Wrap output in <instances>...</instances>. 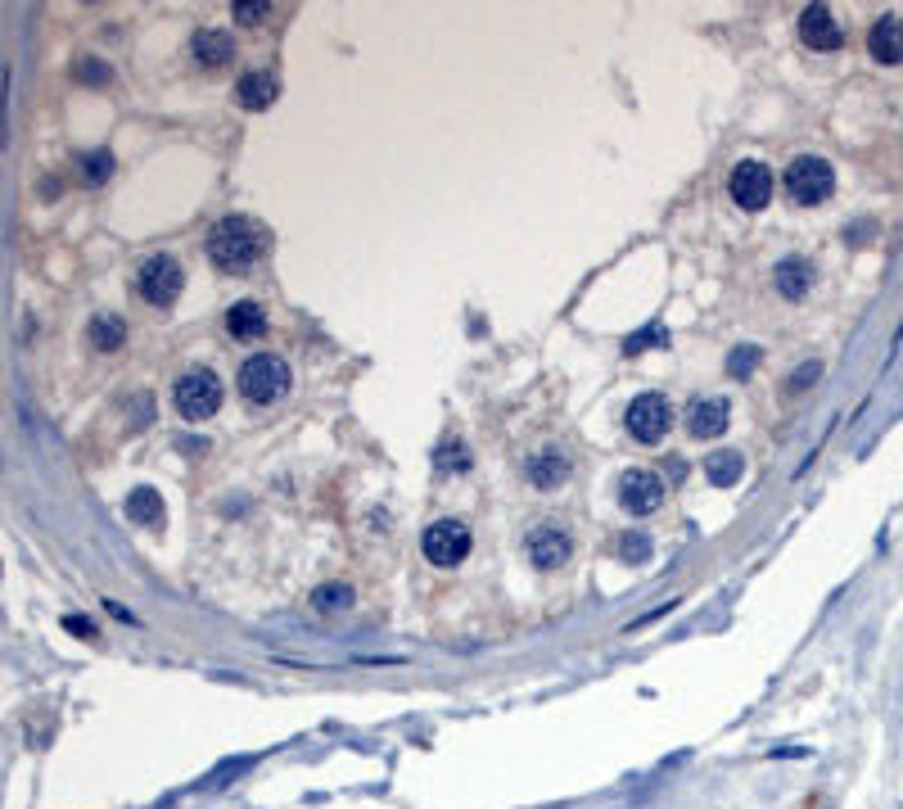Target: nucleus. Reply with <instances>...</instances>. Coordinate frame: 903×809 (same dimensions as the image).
<instances>
[{
	"mask_svg": "<svg viewBox=\"0 0 903 809\" xmlns=\"http://www.w3.org/2000/svg\"><path fill=\"white\" fill-rule=\"evenodd\" d=\"M624 425H628V434L637 443H659L668 434V425H673V407H668V399H659V394H642V399H633Z\"/></svg>",
	"mask_w": 903,
	"mask_h": 809,
	"instance_id": "423d86ee",
	"label": "nucleus"
},
{
	"mask_svg": "<svg viewBox=\"0 0 903 809\" xmlns=\"http://www.w3.org/2000/svg\"><path fill=\"white\" fill-rule=\"evenodd\" d=\"M289 385H294L289 362H285V358H276V353H254V358L240 367V394H245L249 403H258V407L280 403V399L289 394Z\"/></svg>",
	"mask_w": 903,
	"mask_h": 809,
	"instance_id": "f03ea898",
	"label": "nucleus"
},
{
	"mask_svg": "<svg viewBox=\"0 0 903 809\" xmlns=\"http://www.w3.org/2000/svg\"><path fill=\"white\" fill-rule=\"evenodd\" d=\"M312 606L326 611V615H330V611H348V606H353V588H344V583H321V588L312 592Z\"/></svg>",
	"mask_w": 903,
	"mask_h": 809,
	"instance_id": "4be33fe9",
	"label": "nucleus"
},
{
	"mask_svg": "<svg viewBox=\"0 0 903 809\" xmlns=\"http://www.w3.org/2000/svg\"><path fill=\"white\" fill-rule=\"evenodd\" d=\"M64 629H68V633H77V638H86V642H91V638H100V633H95V624H91L86 615H64Z\"/></svg>",
	"mask_w": 903,
	"mask_h": 809,
	"instance_id": "c85d7f7f",
	"label": "nucleus"
},
{
	"mask_svg": "<svg viewBox=\"0 0 903 809\" xmlns=\"http://www.w3.org/2000/svg\"><path fill=\"white\" fill-rule=\"evenodd\" d=\"M276 96H280V82H276L271 73H245V77H240V86H236V100H240L249 114L271 109V105H276Z\"/></svg>",
	"mask_w": 903,
	"mask_h": 809,
	"instance_id": "2eb2a0df",
	"label": "nucleus"
},
{
	"mask_svg": "<svg viewBox=\"0 0 903 809\" xmlns=\"http://www.w3.org/2000/svg\"><path fill=\"white\" fill-rule=\"evenodd\" d=\"M73 77H77V82H86V86H105L114 73H109V64H105V59L86 55V59H77V64H73Z\"/></svg>",
	"mask_w": 903,
	"mask_h": 809,
	"instance_id": "b1692460",
	"label": "nucleus"
},
{
	"mask_svg": "<svg viewBox=\"0 0 903 809\" xmlns=\"http://www.w3.org/2000/svg\"><path fill=\"white\" fill-rule=\"evenodd\" d=\"M619 551H624V561H628V565H646V561H650V539H646L642 530H633V534H624Z\"/></svg>",
	"mask_w": 903,
	"mask_h": 809,
	"instance_id": "bb28decb",
	"label": "nucleus"
},
{
	"mask_svg": "<svg viewBox=\"0 0 903 809\" xmlns=\"http://www.w3.org/2000/svg\"><path fill=\"white\" fill-rule=\"evenodd\" d=\"M123 511H127V521L145 525V530H149V525H163V516H167V511H163V493H154V489H131Z\"/></svg>",
	"mask_w": 903,
	"mask_h": 809,
	"instance_id": "aec40b11",
	"label": "nucleus"
},
{
	"mask_svg": "<svg viewBox=\"0 0 903 809\" xmlns=\"http://www.w3.org/2000/svg\"><path fill=\"white\" fill-rule=\"evenodd\" d=\"M655 339H664V330H659V326H650V330H642V335H633L624 349H628V353H646V344H655Z\"/></svg>",
	"mask_w": 903,
	"mask_h": 809,
	"instance_id": "7c9ffc66",
	"label": "nucleus"
},
{
	"mask_svg": "<svg viewBox=\"0 0 903 809\" xmlns=\"http://www.w3.org/2000/svg\"><path fill=\"white\" fill-rule=\"evenodd\" d=\"M799 36H804L808 50H840L845 46V32H840V23L831 18L827 5H808L799 14Z\"/></svg>",
	"mask_w": 903,
	"mask_h": 809,
	"instance_id": "9d476101",
	"label": "nucleus"
},
{
	"mask_svg": "<svg viewBox=\"0 0 903 809\" xmlns=\"http://www.w3.org/2000/svg\"><path fill=\"white\" fill-rule=\"evenodd\" d=\"M868 50H872V59H877V64H903V18L899 14H890V18L872 23V32H868Z\"/></svg>",
	"mask_w": 903,
	"mask_h": 809,
	"instance_id": "ddd939ff",
	"label": "nucleus"
},
{
	"mask_svg": "<svg viewBox=\"0 0 903 809\" xmlns=\"http://www.w3.org/2000/svg\"><path fill=\"white\" fill-rule=\"evenodd\" d=\"M190 50H195V59L204 68H222V64L236 59V36L226 27H199L195 41H190Z\"/></svg>",
	"mask_w": 903,
	"mask_h": 809,
	"instance_id": "f8f14e48",
	"label": "nucleus"
},
{
	"mask_svg": "<svg viewBox=\"0 0 903 809\" xmlns=\"http://www.w3.org/2000/svg\"><path fill=\"white\" fill-rule=\"evenodd\" d=\"M822 376V362H804L795 376H790V389H808V380H818Z\"/></svg>",
	"mask_w": 903,
	"mask_h": 809,
	"instance_id": "c756f323",
	"label": "nucleus"
},
{
	"mask_svg": "<svg viewBox=\"0 0 903 809\" xmlns=\"http://www.w3.org/2000/svg\"><path fill=\"white\" fill-rule=\"evenodd\" d=\"M773 186H777L773 172H768V163H759V158H741V163L732 167V177H727V195H732V204H741L746 213L768 208Z\"/></svg>",
	"mask_w": 903,
	"mask_h": 809,
	"instance_id": "39448f33",
	"label": "nucleus"
},
{
	"mask_svg": "<svg viewBox=\"0 0 903 809\" xmlns=\"http://www.w3.org/2000/svg\"><path fill=\"white\" fill-rule=\"evenodd\" d=\"M181 285H186L181 263L167 258V254H158V258H149V263L140 268V294H145V303H154V308H172L176 294H181Z\"/></svg>",
	"mask_w": 903,
	"mask_h": 809,
	"instance_id": "0eeeda50",
	"label": "nucleus"
},
{
	"mask_svg": "<svg viewBox=\"0 0 903 809\" xmlns=\"http://www.w3.org/2000/svg\"><path fill=\"white\" fill-rule=\"evenodd\" d=\"M226 330H231L236 339H262V335H266V312H262L254 298H245V303H236V308L226 312Z\"/></svg>",
	"mask_w": 903,
	"mask_h": 809,
	"instance_id": "6ab92c4d",
	"label": "nucleus"
},
{
	"mask_svg": "<svg viewBox=\"0 0 903 809\" xmlns=\"http://www.w3.org/2000/svg\"><path fill=\"white\" fill-rule=\"evenodd\" d=\"M262 249H266V231L254 217H222L208 231V258H213V268L222 271L254 268L262 258Z\"/></svg>",
	"mask_w": 903,
	"mask_h": 809,
	"instance_id": "f257e3e1",
	"label": "nucleus"
},
{
	"mask_svg": "<svg viewBox=\"0 0 903 809\" xmlns=\"http://www.w3.org/2000/svg\"><path fill=\"white\" fill-rule=\"evenodd\" d=\"M741 470H746V461H741V452H732V448L705 457V475H709V484H718V489L741 484Z\"/></svg>",
	"mask_w": 903,
	"mask_h": 809,
	"instance_id": "412c9836",
	"label": "nucleus"
},
{
	"mask_svg": "<svg viewBox=\"0 0 903 809\" xmlns=\"http://www.w3.org/2000/svg\"><path fill=\"white\" fill-rule=\"evenodd\" d=\"M172 399H176V411H181L186 420H208V416H217V407H222V380H217L208 367L186 371V376L172 385Z\"/></svg>",
	"mask_w": 903,
	"mask_h": 809,
	"instance_id": "20e7f679",
	"label": "nucleus"
},
{
	"mask_svg": "<svg viewBox=\"0 0 903 809\" xmlns=\"http://www.w3.org/2000/svg\"><path fill=\"white\" fill-rule=\"evenodd\" d=\"M438 470H470V448L466 443H443L438 457H434Z\"/></svg>",
	"mask_w": 903,
	"mask_h": 809,
	"instance_id": "a878e982",
	"label": "nucleus"
},
{
	"mask_svg": "<svg viewBox=\"0 0 903 809\" xmlns=\"http://www.w3.org/2000/svg\"><path fill=\"white\" fill-rule=\"evenodd\" d=\"M109 177H114V154H109V149L82 158V181H86V186H100V181H109Z\"/></svg>",
	"mask_w": 903,
	"mask_h": 809,
	"instance_id": "5701e85b",
	"label": "nucleus"
},
{
	"mask_svg": "<svg viewBox=\"0 0 903 809\" xmlns=\"http://www.w3.org/2000/svg\"><path fill=\"white\" fill-rule=\"evenodd\" d=\"M759 358H764V353H759L755 344H741V349H732V358H727V376L746 380V376H750V371L759 367Z\"/></svg>",
	"mask_w": 903,
	"mask_h": 809,
	"instance_id": "393cba45",
	"label": "nucleus"
},
{
	"mask_svg": "<svg viewBox=\"0 0 903 809\" xmlns=\"http://www.w3.org/2000/svg\"><path fill=\"white\" fill-rule=\"evenodd\" d=\"M569 551H574V542H569V534H565L560 525H537V530L528 534V561H533L537 570H556V565H565V561H569Z\"/></svg>",
	"mask_w": 903,
	"mask_h": 809,
	"instance_id": "9b49d317",
	"label": "nucleus"
},
{
	"mask_svg": "<svg viewBox=\"0 0 903 809\" xmlns=\"http://www.w3.org/2000/svg\"><path fill=\"white\" fill-rule=\"evenodd\" d=\"M777 289L786 294V298H804L808 289H813V263L808 258H781L777 263Z\"/></svg>",
	"mask_w": 903,
	"mask_h": 809,
	"instance_id": "a211bd4d",
	"label": "nucleus"
},
{
	"mask_svg": "<svg viewBox=\"0 0 903 809\" xmlns=\"http://www.w3.org/2000/svg\"><path fill=\"white\" fill-rule=\"evenodd\" d=\"M664 480L655 475V470H628L624 480H619V507L624 511H633V516H650V511H659L664 507Z\"/></svg>",
	"mask_w": 903,
	"mask_h": 809,
	"instance_id": "1a4fd4ad",
	"label": "nucleus"
},
{
	"mask_svg": "<svg viewBox=\"0 0 903 809\" xmlns=\"http://www.w3.org/2000/svg\"><path fill=\"white\" fill-rule=\"evenodd\" d=\"M266 14H271V5H262V0H236V5H231V18H236V23H249V27L262 23Z\"/></svg>",
	"mask_w": 903,
	"mask_h": 809,
	"instance_id": "cd10ccee",
	"label": "nucleus"
},
{
	"mask_svg": "<svg viewBox=\"0 0 903 809\" xmlns=\"http://www.w3.org/2000/svg\"><path fill=\"white\" fill-rule=\"evenodd\" d=\"M786 195L799 204V208H818L836 195V172L827 158L818 154H799L790 167H786Z\"/></svg>",
	"mask_w": 903,
	"mask_h": 809,
	"instance_id": "7ed1b4c3",
	"label": "nucleus"
},
{
	"mask_svg": "<svg viewBox=\"0 0 903 809\" xmlns=\"http://www.w3.org/2000/svg\"><path fill=\"white\" fill-rule=\"evenodd\" d=\"M727 416H732V407L723 403V399H696L691 411H687V430L696 439H718L727 430Z\"/></svg>",
	"mask_w": 903,
	"mask_h": 809,
	"instance_id": "4468645a",
	"label": "nucleus"
},
{
	"mask_svg": "<svg viewBox=\"0 0 903 809\" xmlns=\"http://www.w3.org/2000/svg\"><path fill=\"white\" fill-rule=\"evenodd\" d=\"M86 339H91V349H100V353H118V349L127 344V321H123L118 312H100V317H91Z\"/></svg>",
	"mask_w": 903,
	"mask_h": 809,
	"instance_id": "f3484780",
	"label": "nucleus"
},
{
	"mask_svg": "<svg viewBox=\"0 0 903 809\" xmlns=\"http://www.w3.org/2000/svg\"><path fill=\"white\" fill-rule=\"evenodd\" d=\"M528 480H533V489H560L569 480V457L560 448H542L528 461Z\"/></svg>",
	"mask_w": 903,
	"mask_h": 809,
	"instance_id": "dca6fc26",
	"label": "nucleus"
},
{
	"mask_svg": "<svg viewBox=\"0 0 903 809\" xmlns=\"http://www.w3.org/2000/svg\"><path fill=\"white\" fill-rule=\"evenodd\" d=\"M425 556L434 561V565H461L466 556H470V530L461 525V521H434L429 530H425Z\"/></svg>",
	"mask_w": 903,
	"mask_h": 809,
	"instance_id": "6e6552de",
	"label": "nucleus"
}]
</instances>
